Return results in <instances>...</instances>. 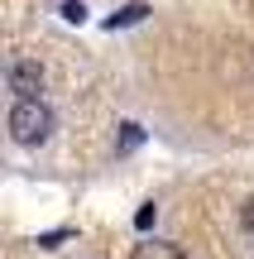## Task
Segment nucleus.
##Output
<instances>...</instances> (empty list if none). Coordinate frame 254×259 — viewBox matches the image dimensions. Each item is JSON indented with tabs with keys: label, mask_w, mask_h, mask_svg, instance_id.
Masks as SVG:
<instances>
[{
	"label": "nucleus",
	"mask_w": 254,
	"mask_h": 259,
	"mask_svg": "<svg viewBox=\"0 0 254 259\" xmlns=\"http://www.w3.org/2000/svg\"><path fill=\"white\" fill-rule=\"evenodd\" d=\"M10 130H15L19 144H43L48 130H53V111H48L38 96H19L15 111H10Z\"/></svg>",
	"instance_id": "1"
},
{
	"label": "nucleus",
	"mask_w": 254,
	"mask_h": 259,
	"mask_svg": "<svg viewBox=\"0 0 254 259\" xmlns=\"http://www.w3.org/2000/svg\"><path fill=\"white\" fill-rule=\"evenodd\" d=\"M38 82H43V67H38V63H29V58L10 67V87H15L19 96H34V92H38Z\"/></svg>",
	"instance_id": "2"
},
{
	"label": "nucleus",
	"mask_w": 254,
	"mask_h": 259,
	"mask_svg": "<svg viewBox=\"0 0 254 259\" xmlns=\"http://www.w3.org/2000/svg\"><path fill=\"white\" fill-rule=\"evenodd\" d=\"M134 259H187L178 250V245H163V240H149V245H139L134 250Z\"/></svg>",
	"instance_id": "3"
},
{
	"label": "nucleus",
	"mask_w": 254,
	"mask_h": 259,
	"mask_svg": "<svg viewBox=\"0 0 254 259\" xmlns=\"http://www.w3.org/2000/svg\"><path fill=\"white\" fill-rule=\"evenodd\" d=\"M144 15H149V10H144V5H125L120 15H111V19H106V29H125V24H139Z\"/></svg>",
	"instance_id": "4"
},
{
	"label": "nucleus",
	"mask_w": 254,
	"mask_h": 259,
	"mask_svg": "<svg viewBox=\"0 0 254 259\" xmlns=\"http://www.w3.org/2000/svg\"><path fill=\"white\" fill-rule=\"evenodd\" d=\"M120 130H125V135H120V154H130V149L139 144L144 135H139V125H120Z\"/></svg>",
	"instance_id": "5"
},
{
	"label": "nucleus",
	"mask_w": 254,
	"mask_h": 259,
	"mask_svg": "<svg viewBox=\"0 0 254 259\" xmlns=\"http://www.w3.org/2000/svg\"><path fill=\"white\" fill-rule=\"evenodd\" d=\"M134 226H139V231H149V226H154V206H144V211L134 216Z\"/></svg>",
	"instance_id": "6"
},
{
	"label": "nucleus",
	"mask_w": 254,
	"mask_h": 259,
	"mask_svg": "<svg viewBox=\"0 0 254 259\" xmlns=\"http://www.w3.org/2000/svg\"><path fill=\"white\" fill-rule=\"evenodd\" d=\"M245 226H249V231H254V202L245 206Z\"/></svg>",
	"instance_id": "7"
}]
</instances>
